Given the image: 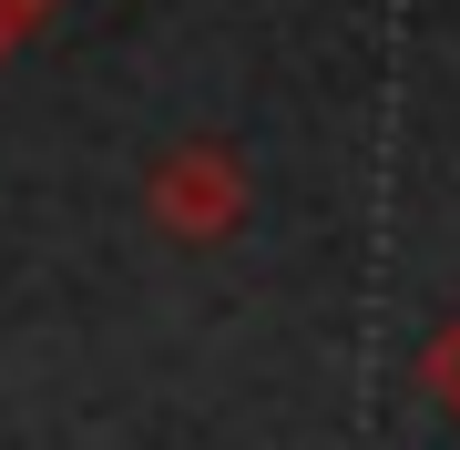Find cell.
Here are the masks:
<instances>
[{
  "label": "cell",
  "instance_id": "cell-3",
  "mask_svg": "<svg viewBox=\"0 0 460 450\" xmlns=\"http://www.w3.org/2000/svg\"><path fill=\"white\" fill-rule=\"evenodd\" d=\"M21 31H31V11H21V0H0V62L21 51Z\"/></svg>",
  "mask_w": 460,
  "mask_h": 450
},
{
  "label": "cell",
  "instance_id": "cell-2",
  "mask_svg": "<svg viewBox=\"0 0 460 450\" xmlns=\"http://www.w3.org/2000/svg\"><path fill=\"white\" fill-rule=\"evenodd\" d=\"M420 389H429V410L460 419V317H440V328H429V349H420Z\"/></svg>",
  "mask_w": 460,
  "mask_h": 450
},
{
  "label": "cell",
  "instance_id": "cell-1",
  "mask_svg": "<svg viewBox=\"0 0 460 450\" xmlns=\"http://www.w3.org/2000/svg\"><path fill=\"white\" fill-rule=\"evenodd\" d=\"M144 205L174 246H215V235L246 225V164L226 144H164L154 174H144Z\"/></svg>",
  "mask_w": 460,
  "mask_h": 450
},
{
  "label": "cell",
  "instance_id": "cell-4",
  "mask_svg": "<svg viewBox=\"0 0 460 450\" xmlns=\"http://www.w3.org/2000/svg\"><path fill=\"white\" fill-rule=\"evenodd\" d=\"M21 11H31V21H41V11H62V0H21Z\"/></svg>",
  "mask_w": 460,
  "mask_h": 450
}]
</instances>
